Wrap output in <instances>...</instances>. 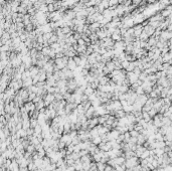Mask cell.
<instances>
[{
  "label": "cell",
  "mask_w": 172,
  "mask_h": 171,
  "mask_svg": "<svg viewBox=\"0 0 172 171\" xmlns=\"http://www.w3.org/2000/svg\"><path fill=\"white\" fill-rule=\"evenodd\" d=\"M95 171H99V170H97V169H96V170H95Z\"/></svg>",
  "instance_id": "484cf974"
},
{
  "label": "cell",
  "mask_w": 172,
  "mask_h": 171,
  "mask_svg": "<svg viewBox=\"0 0 172 171\" xmlns=\"http://www.w3.org/2000/svg\"><path fill=\"white\" fill-rule=\"evenodd\" d=\"M139 161H140V159H139L138 157L133 156V157H131V158L126 159L124 165H125L126 168H133L134 166H136L137 164H139Z\"/></svg>",
  "instance_id": "6da1fadb"
},
{
  "label": "cell",
  "mask_w": 172,
  "mask_h": 171,
  "mask_svg": "<svg viewBox=\"0 0 172 171\" xmlns=\"http://www.w3.org/2000/svg\"><path fill=\"white\" fill-rule=\"evenodd\" d=\"M59 140L65 144V147H66V146H68L69 144H71V140H72V139L70 138L69 134H62L61 137L59 138Z\"/></svg>",
  "instance_id": "7a4b0ae2"
},
{
  "label": "cell",
  "mask_w": 172,
  "mask_h": 171,
  "mask_svg": "<svg viewBox=\"0 0 172 171\" xmlns=\"http://www.w3.org/2000/svg\"><path fill=\"white\" fill-rule=\"evenodd\" d=\"M129 134H130V136H131V137H137V136H138L140 133H139L138 131H136V130H134V129H133V130H131V131L129 132Z\"/></svg>",
  "instance_id": "ac0fdd59"
},
{
  "label": "cell",
  "mask_w": 172,
  "mask_h": 171,
  "mask_svg": "<svg viewBox=\"0 0 172 171\" xmlns=\"http://www.w3.org/2000/svg\"><path fill=\"white\" fill-rule=\"evenodd\" d=\"M142 31H143L142 26H137V27L134 29V34H133V35H135V36H140V34L142 33Z\"/></svg>",
  "instance_id": "4fadbf2b"
},
{
  "label": "cell",
  "mask_w": 172,
  "mask_h": 171,
  "mask_svg": "<svg viewBox=\"0 0 172 171\" xmlns=\"http://www.w3.org/2000/svg\"><path fill=\"white\" fill-rule=\"evenodd\" d=\"M108 2H109V6L110 5H116L118 3V0H110V1H108Z\"/></svg>",
  "instance_id": "cb8c5ba5"
},
{
  "label": "cell",
  "mask_w": 172,
  "mask_h": 171,
  "mask_svg": "<svg viewBox=\"0 0 172 171\" xmlns=\"http://www.w3.org/2000/svg\"><path fill=\"white\" fill-rule=\"evenodd\" d=\"M66 66H67V68H68V69H70V70H75V69L77 68V64H76V62H75V61H73V59H72V58H70V59H69V61H67Z\"/></svg>",
  "instance_id": "5b68a950"
},
{
  "label": "cell",
  "mask_w": 172,
  "mask_h": 171,
  "mask_svg": "<svg viewBox=\"0 0 172 171\" xmlns=\"http://www.w3.org/2000/svg\"><path fill=\"white\" fill-rule=\"evenodd\" d=\"M170 15V10H164L163 12H162V16H169Z\"/></svg>",
  "instance_id": "603a6c76"
},
{
  "label": "cell",
  "mask_w": 172,
  "mask_h": 171,
  "mask_svg": "<svg viewBox=\"0 0 172 171\" xmlns=\"http://www.w3.org/2000/svg\"><path fill=\"white\" fill-rule=\"evenodd\" d=\"M64 147H65V144L59 140L58 141V149H64Z\"/></svg>",
  "instance_id": "ffe728a7"
},
{
  "label": "cell",
  "mask_w": 172,
  "mask_h": 171,
  "mask_svg": "<svg viewBox=\"0 0 172 171\" xmlns=\"http://www.w3.org/2000/svg\"><path fill=\"white\" fill-rule=\"evenodd\" d=\"M56 8H55V6L53 5V4H48V6H47V11H54Z\"/></svg>",
  "instance_id": "7402d4cb"
},
{
  "label": "cell",
  "mask_w": 172,
  "mask_h": 171,
  "mask_svg": "<svg viewBox=\"0 0 172 171\" xmlns=\"http://www.w3.org/2000/svg\"><path fill=\"white\" fill-rule=\"evenodd\" d=\"M148 114H149V116L152 118V117H154V116L157 114V111H156L155 109H153V108H152V109H151V110L148 112Z\"/></svg>",
  "instance_id": "d6986e66"
},
{
  "label": "cell",
  "mask_w": 172,
  "mask_h": 171,
  "mask_svg": "<svg viewBox=\"0 0 172 171\" xmlns=\"http://www.w3.org/2000/svg\"><path fill=\"white\" fill-rule=\"evenodd\" d=\"M147 35L148 36H150V35H152L154 32H155V28L154 27H152L151 25H148V26H145V29L143 30Z\"/></svg>",
  "instance_id": "3957f363"
},
{
  "label": "cell",
  "mask_w": 172,
  "mask_h": 171,
  "mask_svg": "<svg viewBox=\"0 0 172 171\" xmlns=\"http://www.w3.org/2000/svg\"><path fill=\"white\" fill-rule=\"evenodd\" d=\"M96 165H97V170H99V171H104L105 166H106V164H104L102 162H97Z\"/></svg>",
  "instance_id": "5bb4252c"
},
{
  "label": "cell",
  "mask_w": 172,
  "mask_h": 171,
  "mask_svg": "<svg viewBox=\"0 0 172 171\" xmlns=\"http://www.w3.org/2000/svg\"><path fill=\"white\" fill-rule=\"evenodd\" d=\"M142 119L145 120L146 122H149V121L151 120V117L149 116L148 112H143V111H142Z\"/></svg>",
  "instance_id": "7c38bea8"
},
{
  "label": "cell",
  "mask_w": 172,
  "mask_h": 171,
  "mask_svg": "<svg viewBox=\"0 0 172 171\" xmlns=\"http://www.w3.org/2000/svg\"><path fill=\"white\" fill-rule=\"evenodd\" d=\"M94 93H95V90H93V89H92L91 87H89V86H87V88L84 90V94H85L86 96H88V97L94 95Z\"/></svg>",
  "instance_id": "9c48e42d"
},
{
  "label": "cell",
  "mask_w": 172,
  "mask_h": 171,
  "mask_svg": "<svg viewBox=\"0 0 172 171\" xmlns=\"http://www.w3.org/2000/svg\"><path fill=\"white\" fill-rule=\"evenodd\" d=\"M30 86H32V78H27L25 80L22 81V87L24 88H29Z\"/></svg>",
  "instance_id": "277c9868"
},
{
  "label": "cell",
  "mask_w": 172,
  "mask_h": 171,
  "mask_svg": "<svg viewBox=\"0 0 172 171\" xmlns=\"http://www.w3.org/2000/svg\"><path fill=\"white\" fill-rule=\"evenodd\" d=\"M146 140H147V139H146L142 134H139V135L137 136V143H136V145H143V144L145 143Z\"/></svg>",
  "instance_id": "ba28073f"
},
{
  "label": "cell",
  "mask_w": 172,
  "mask_h": 171,
  "mask_svg": "<svg viewBox=\"0 0 172 171\" xmlns=\"http://www.w3.org/2000/svg\"><path fill=\"white\" fill-rule=\"evenodd\" d=\"M115 118L117 119H120V118H123V117H125L126 116V113L123 111V110H119V111H116L115 112Z\"/></svg>",
  "instance_id": "30bf717a"
},
{
  "label": "cell",
  "mask_w": 172,
  "mask_h": 171,
  "mask_svg": "<svg viewBox=\"0 0 172 171\" xmlns=\"http://www.w3.org/2000/svg\"><path fill=\"white\" fill-rule=\"evenodd\" d=\"M101 142H102V139H101L100 136H96V137L92 138V143H93L94 145H97V146H98Z\"/></svg>",
  "instance_id": "8fae6325"
},
{
  "label": "cell",
  "mask_w": 172,
  "mask_h": 171,
  "mask_svg": "<svg viewBox=\"0 0 172 171\" xmlns=\"http://www.w3.org/2000/svg\"><path fill=\"white\" fill-rule=\"evenodd\" d=\"M22 123V129L24 130H27L28 128H30V122H29V119H24L21 121Z\"/></svg>",
  "instance_id": "52a82bcc"
},
{
  "label": "cell",
  "mask_w": 172,
  "mask_h": 171,
  "mask_svg": "<svg viewBox=\"0 0 172 171\" xmlns=\"http://www.w3.org/2000/svg\"><path fill=\"white\" fill-rule=\"evenodd\" d=\"M27 169H28V170H30V171H33V170H35V169H36V166H35V164L33 163V161L28 163V165H27Z\"/></svg>",
  "instance_id": "e0dca14e"
},
{
  "label": "cell",
  "mask_w": 172,
  "mask_h": 171,
  "mask_svg": "<svg viewBox=\"0 0 172 171\" xmlns=\"http://www.w3.org/2000/svg\"><path fill=\"white\" fill-rule=\"evenodd\" d=\"M136 66H135V63H134V61H132V62H129V65L127 66V71H133V69L135 68Z\"/></svg>",
  "instance_id": "2e32d148"
},
{
  "label": "cell",
  "mask_w": 172,
  "mask_h": 171,
  "mask_svg": "<svg viewBox=\"0 0 172 171\" xmlns=\"http://www.w3.org/2000/svg\"><path fill=\"white\" fill-rule=\"evenodd\" d=\"M26 152H28V153H30V154H32L34 151H35V147H34V145H32V144H29L27 147H26Z\"/></svg>",
  "instance_id": "9a60e30c"
},
{
  "label": "cell",
  "mask_w": 172,
  "mask_h": 171,
  "mask_svg": "<svg viewBox=\"0 0 172 171\" xmlns=\"http://www.w3.org/2000/svg\"><path fill=\"white\" fill-rule=\"evenodd\" d=\"M79 171H85V170H84V169H81V170H79Z\"/></svg>",
  "instance_id": "d4e9b609"
},
{
  "label": "cell",
  "mask_w": 172,
  "mask_h": 171,
  "mask_svg": "<svg viewBox=\"0 0 172 171\" xmlns=\"http://www.w3.org/2000/svg\"><path fill=\"white\" fill-rule=\"evenodd\" d=\"M104 171H114V168H113L112 166H110V165H107V164H106Z\"/></svg>",
  "instance_id": "44dd1931"
},
{
  "label": "cell",
  "mask_w": 172,
  "mask_h": 171,
  "mask_svg": "<svg viewBox=\"0 0 172 171\" xmlns=\"http://www.w3.org/2000/svg\"><path fill=\"white\" fill-rule=\"evenodd\" d=\"M125 157H123V156H119V157H116L114 158V162L116 165H122V164H124L125 163Z\"/></svg>",
  "instance_id": "8992f818"
}]
</instances>
